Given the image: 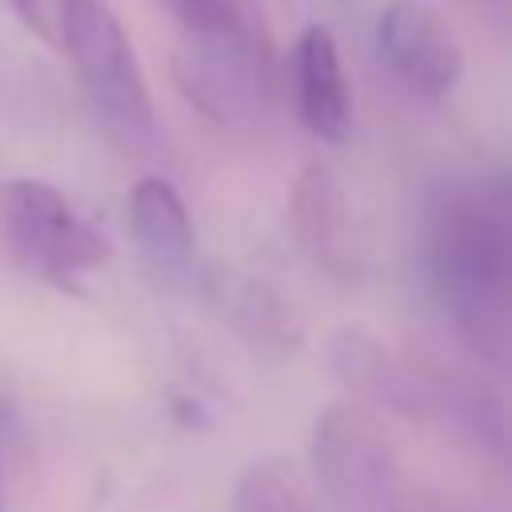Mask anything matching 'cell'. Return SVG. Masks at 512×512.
Wrapping results in <instances>:
<instances>
[{
    "label": "cell",
    "mask_w": 512,
    "mask_h": 512,
    "mask_svg": "<svg viewBox=\"0 0 512 512\" xmlns=\"http://www.w3.org/2000/svg\"><path fill=\"white\" fill-rule=\"evenodd\" d=\"M424 280L456 336L492 368L508 360L512 228L504 192L448 184L424 220Z\"/></svg>",
    "instance_id": "cell-1"
},
{
    "label": "cell",
    "mask_w": 512,
    "mask_h": 512,
    "mask_svg": "<svg viewBox=\"0 0 512 512\" xmlns=\"http://www.w3.org/2000/svg\"><path fill=\"white\" fill-rule=\"evenodd\" d=\"M172 76L184 100L220 128L260 120L272 92V44L244 0H204L180 16Z\"/></svg>",
    "instance_id": "cell-2"
},
{
    "label": "cell",
    "mask_w": 512,
    "mask_h": 512,
    "mask_svg": "<svg viewBox=\"0 0 512 512\" xmlns=\"http://www.w3.org/2000/svg\"><path fill=\"white\" fill-rule=\"evenodd\" d=\"M0 240L16 264L60 292H80L84 276L108 260V240L92 228L60 188L16 176L0 184Z\"/></svg>",
    "instance_id": "cell-3"
},
{
    "label": "cell",
    "mask_w": 512,
    "mask_h": 512,
    "mask_svg": "<svg viewBox=\"0 0 512 512\" xmlns=\"http://www.w3.org/2000/svg\"><path fill=\"white\" fill-rule=\"evenodd\" d=\"M88 104L120 132H148L156 124L152 92L136 60L132 36L108 0H64L60 40Z\"/></svg>",
    "instance_id": "cell-4"
},
{
    "label": "cell",
    "mask_w": 512,
    "mask_h": 512,
    "mask_svg": "<svg viewBox=\"0 0 512 512\" xmlns=\"http://www.w3.org/2000/svg\"><path fill=\"white\" fill-rule=\"evenodd\" d=\"M312 476L340 512H392L400 504V460L372 408L340 400L316 416Z\"/></svg>",
    "instance_id": "cell-5"
},
{
    "label": "cell",
    "mask_w": 512,
    "mask_h": 512,
    "mask_svg": "<svg viewBox=\"0 0 512 512\" xmlns=\"http://www.w3.org/2000/svg\"><path fill=\"white\" fill-rule=\"evenodd\" d=\"M376 48L404 92L424 104L452 96L464 76V44L456 28L424 0H392L376 20Z\"/></svg>",
    "instance_id": "cell-6"
},
{
    "label": "cell",
    "mask_w": 512,
    "mask_h": 512,
    "mask_svg": "<svg viewBox=\"0 0 512 512\" xmlns=\"http://www.w3.org/2000/svg\"><path fill=\"white\" fill-rule=\"evenodd\" d=\"M288 228L316 264H324L336 276H356L364 256L344 184L328 164H308L296 176L288 196Z\"/></svg>",
    "instance_id": "cell-7"
},
{
    "label": "cell",
    "mask_w": 512,
    "mask_h": 512,
    "mask_svg": "<svg viewBox=\"0 0 512 512\" xmlns=\"http://www.w3.org/2000/svg\"><path fill=\"white\" fill-rule=\"evenodd\" d=\"M292 100L300 124L328 144L352 132V92L340 48L324 24H308L292 44Z\"/></svg>",
    "instance_id": "cell-8"
},
{
    "label": "cell",
    "mask_w": 512,
    "mask_h": 512,
    "mask_svg": "<svg viewBox=\"0 0 512 512\" xmlns=\"http://www.w3.org/2000/svg\"><path fill=\"white\" fill-rule=\"evenodd\" d=\"M124 212H128L132 244L144 256V264L164 280H180L192 268V248H196L180 192L164 176H140L128 192Z\"/></svg>",
    "instance_id": "cell-9"
},
{
    "label": "cell",
    "mask_w": 512,
    "mask_h": 512,
    "mask_svg": "<svg viewBox=\"0 0 512 512\" xmlns=\"http://www.w3.org/2000/svg\"><path fill=\"white\" fill-rule=\"evenodd\" d=\"M232 512H316V484L288 456H260L236 476Z\"/></svg>",
    "instance_id": "cell-10"
},
{
    "label": "cell",
    "mask_w": 512,
    "mask_h": 512,
    "mask_svg": "<svg viewBox=\"0 0 512 512\" xmlns=\"http://www.w3.org/2000/svg\"><path fill=\"white\" fill-rule=\"evenodd\" d=\"M224 300H228V312L236 316V324H244L252 336H260V340H288L292 336V324H288L280 300L264 284H252V280L228 284Z\"/></svg>",
    "instance_id": "cell-11"
},
{
    "label": "cell",
    "mask_w": 512,
    "mask_h": 512,
    "mask_svg": "<svg viewBox=\"0 0 512 512\" xmlns=\"http://www.w3.org/2000/svg\"><path fill=\"white\" fill-rule=\"evenodd\" d=\"M12 12L20 16V24L44 40V44H56L60 40V16H64V0H8Z\"/></svg>",
    "instance_id": "cell-12"
},
{
    "label": "cell",
    "mask_w": 512,
    "mask_h": 512,
    "mask_svg": "<svg viewBox=\"0 0 512 512\" xmlns=\"http://www.w3.org/2000/svg\"><path fill=\"white\" fill-rule=\"evenodd\" d=\"M164 4H168V8L176 12V20H180V16H188V12H196V8L204 4V0H164Z\"/></svg>",
    "instance_id": "cell-13"
},
{
    "label": "cell",
    "mask_w": 512,
    "mask_h": 512,
    "mask_svg": "<svg viewBox=\"0 0 512 512\" xmlns=\"http://www.w3.org/2000/svg\"><path fill=\"white\" fill-rule=\"evenodd\" d=\"M0 512H4V436H0Z\"/></svg>",
    "instance_id": "cell-14"
}]
</instances>
